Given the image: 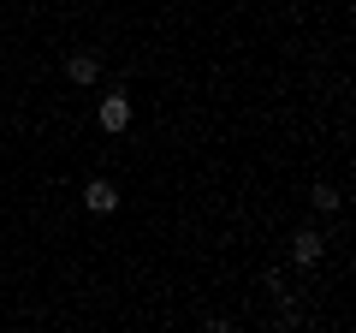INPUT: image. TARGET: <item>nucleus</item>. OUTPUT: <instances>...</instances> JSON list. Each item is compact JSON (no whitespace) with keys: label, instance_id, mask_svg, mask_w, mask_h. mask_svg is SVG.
<instances>
[{"label":"nucleus","instance_id":"obj_3","mask_svg":"<svg viewBox=\"0 0 356 333\" xmlns=\"http://www.w3.org/2000/svg\"><path fill=\"white\" fill-rule=\"evenodd\" d=\"M321 250H327V244H321V232H315V226H303V232L291 238V262H303V268H315Z\"/></svg>","mask_w":356,"mask_h":333},{"label":"nucleus","instance_id":"obj_4","mask_svg":"<svg viewBox=\"0 0 356 333\" xmlns=\"http://www.w3.org/2000/svg\"><path fill=\"white\" fill-rule=\"evenodd\" d=\"M65 77H72V84H95V77H102V60H95V54H65Z\"/></svg>","mask_w":356,"mask_h":333},{"label":"nucleus","instance_id":"obj_5","mask_svg":"<svg viewBox=\"0 0 356 333\" xmlns=\"http://www.w3.org/2000/svg\"><path fill=\"white\" fill-rule=\"evenodd\" d=\"M309 203H315V208H321V215H332V208H339V203H344V196H339V191H332V185H315V196H309Z\"/></svg>","mask_w":356,"mask_h":333},{"label":"nucleus","instance_id":"obj_2","mask_svg":"<svg viewBox=\"0 0 356 333\" xmlns=\"http://www.w3.org/2000/svg\"><path fill=\"white\" fill-rule=\"evenodd\" d=\"M83 208H89V215H113V208H119V185L113 179H89L83 185Z\"/></svg>","mask_w":356,"mask_h":333},{"label":"nucleus","instance_id":"obj_1","mask_svg":"<svg viewBox=\"0 0 356 333\" xmlns=\"http://www.w3.org/2000/svg\"><path fill=\"white\" fill-rule=\"evenodd\" d=\"M125 125H131V95L125 90H107L102 95V131H113V137H119Z\"/></svg>","mask_w":356,"mask_h":333}]
</instances>
